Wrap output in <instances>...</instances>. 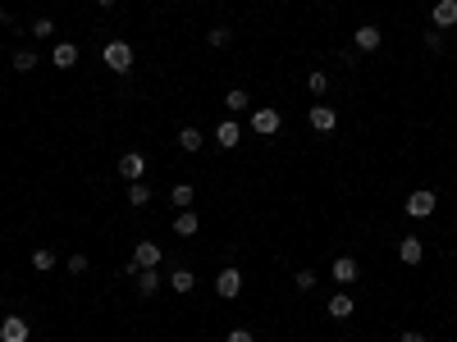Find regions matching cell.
<instances>
[{
  "mask_svg": "<svg viewBox=\"0 0 457 342\" xmlns=\"http://www.w3.org/2000/svg\"><path fill=\"white\" fill-rule=\"evenodd\" d=\"M101 60H105V68H110V73H129L133 68V46L129 42H105V51H101Z\"/></svg>",
  "mask_w": 457,
  "mask_h": 342,
  "instance_id": "obj_1",
  "label": "cell"
},
{
  "mask_svg": "<svg viewBox=\"0 0 457 342\" xmlns=\"http://www.w3.org/2000/svg\"><path fill=\"white\" fill-rule=\"evenodd\" d=\"M251 133H256V137H275L279 128H284V114H279L275 110V105H261V110H251Z\"/></svg>",
  "mask_w": 457,
  "mask_h": 342,
  "instance_id": "obj_2",
  "label": "cell"
},
{
  "mask_svg": "<svg viewBox=\"0 0 457 342\" xmlns=\"http://www.w3.org/2000/svg\"><path fill=\"white\" fill-rule=\"evenodd\" d=\"M434 205H439V197H434L430 188H416L412 197H407V219H430Z\"/></svg>",
  "mask_w": 457,
  "mask_h": 342,
  "instance_id": "obj_3",
  "label": "cell"
},
{
  "mask_svg": "<svg viewBox=\"0 0 457 342\" xmlns=\"http://www.w3.org/2000/svg\"><path fill=\"white\" fill-rule=\"evenodd\" d=\"M142 173H147V155L142 151H124L119 155V178L124 183H142Z\"/></svg>",
  "mask_w": 457,
  "mask_h": 342,
  "instance_id": "obj_4",
  "label": "cell"
},
{
  "mask_svg": "<svg viewBox=\"0 0 457 342\" xmlns=\"http://www.w3.org/2000/svg\"><path fill=\"white\" fill-rule=\"evenodd\" d=\"M380 42H384V32H380V28H375V23H362V28H357V32H352V46H357V51H362V55L380 51Z\"/></svg>",
  "mask_w": 457,
  "mask_h": 342,
  "instance_id": "obj_5",
  "label": "cell"
},
{
  "mask_svg": "<svg viewBox=\"0 0 457 342\" xmlns=\"http://www.w3.org/2000/svg\"><path fill=\"white\" fill-rule=\"evenodd\" d=\"M215 292H220V297H225V301H233V297H238V292H242V274L233 269V265H225V269L215 274Z\"/></svg>",
  "mask_w": 457,
  "mask_h": 342,
  "instance_id": "obj_6",
  "label": "cell"
},
{
  "mask_svg": "<svg viewBox=\"0 0 457 342\" xmlns=\"http://www.w3.org/2000/svg\"><path fill=\"white\" fill-rule=\"evenodd\" d=\"M160 260H165V251L155 247V242H138V247H133V265L138 269H160Z\"/></svg>",
  "mask_w": 457,
  "mask_h": 342,
  "instance_id": "obj_7",
  "label": "cell"
},
{
  "mask_svg": "<svg viewBox=\"0 0 457 342\" xmlns=\"http://www.w3.org/2000/svg\"><path fill=\"white\" fill-rule=\"evenodd\" d=\"M28 338H32L28 319H18V315H5V319H0V342H28Z\"/></svg>",
  "mask_w": 457,
  "mask_h": 342,
  "instance_id": "obj_8",
  "label": "cell"
},
{
  "mask_svg": "<svg viewBox=\"0 0 457 342\" xmlns=\"http://www.w3.org/2000/svg\"><path fill=\"white\" fill-rule=\"evenodd\" d=\"M430 23L439 28H457V0H434V9H430Z\"/></svg>",
  "mask_w": 457,
  "mask_h": 342,
  "instance_id": "obj_9",
  "label": "cell"
},
{
  "mask_svg": "<svg viewBox=\"0 0 457 342\" xmlns=\"http://www.w3.org/2000/svg\"><path fill=\"white\" fill-rule=\"evenodd\" d=\"M311 128L316 133H334L338 128V110L334 105H311Z\"/></svg>",
  "mask_w": 457,
  "mask_h": 342,
  "instance_id": "obj_10",
  "label": "cell"
},
{
  "mask_svg": "<svg viewBox=\"0 0 457 342\" xmlns=\"http://www.w3.org/2000/svg\"><path fill=\"white\" fill-rule=\"evenodd\" d=\"M352 310H357V301L348 297V292H334V297L325 301V315L329 319H352Z\"/></svg>",
  "mask_w": 457,
  "mask_h": 342,
  "instance_id": "obj_11",
  "label": "cell"
},
{
  "mask_svg": "<svg viewBox=\"0 0 457 342\" xmlns=\"http://www.w3.org/2000/svg\"><path fill=\"white\" fill-rule=\"evenodd\" d=\"M398 260H403V265H421L425 260V242L421 238H403L398 242Z\"/></svg>",
  "mask_w": 457,
  "mask_h": 342,
  "instance_id": "obj_12",
  "label": "cell"
},
{
  "mask_svg": "<svg viewBox=\"0 0 457 342\" xmlns=\"http://www.w3.org/2000/svg\"><path fill=\"white\" fill-rule=\"evenodd\" d=\"M329 274H334V283H357V274H362V265H357L352 256H334V265H329Z\"/></svg>",
  "mask_w": 457,
  "mask_h": 342,
  "instance_id": "obj_13",
  "label": "cell"
},
{
  "mask_svg": "<svg viewBox=\"0 0 457 342\" xmlns=\"http://www.w3.org/2000/svg\"><path fill=\"white\" fill-rule=\"evenodd\" d=\"M210 137H215V146H225V151H233V146L242 142V128H238L233 119H225V123H215V133H210Z\"/></svg>",
  "mask_w": 457,
  "mask_h": 342,
  "instance_id": "obj_14",
  "label": "cell"
},
{
  "mask_svg": "<svg viewBox=\"0 0 457 342\" xmlns=\"http://www.w3.org/2000/svg\"><path fill=\"white\" fill-rule=\"evenodd\" d=\"M201 146H206V133L197 128V123H188V128H179V151H188V155H197Z\"/></svg>",
  "mask_w": 457,
  "mask_h": 342,
  "instance_id": "obj_15",
  "label": "cell"
},
{
  "mask_svg": "<svg viewBox=\"0 0 457 342\" xmlns=\"http://www.w3.org/2000/svg\"><path fill=\"white\" fill-rule=\"evenodd\" d=\"M197 228H201L197 210H179L174 214V233H179V238H197Z\"/></svg>",
  "mask_w": 457,
  "mask_h": 342,
  "instance_id": "obj_16",
  "label": "cell"
},
{
  "mask_svg": "<svg viewBox=\"0 0 457 342\" xmlns=\"http://www.w3.org/2000/svg\"><path fill=\"white\" fill-rule=\"evenodd\" d=\"M51 64H55V68H73V64H78V46H73V42H55Z\"/></svg>",
  "mask_w": 457,
  "mask_h": 342,
  "instance_id": "obj_17",
  "label": "cell"
},
{
  "mask_svg": "<svg viewBox=\"0 0 457 342\" xmlns=\"http://www.w3.org/2000/svg\"><path fill=\"white\" fill-rule=\"evenodd\" d=\"M9 64H14V73H32V68L42 64V55H37L32 46H23V51H14V55H9Z\"/></svg>",
  "mask_w": 457,
  "mask_h": 342,
  "instance_id": "obj_18",
  "label": "cell"
},
{
  "mask_svg": "<svg viewBox=\"0 0 457 342\" xmlns=\"http://www.w3.org/2000/svg\"><path fill=\"white\" fill-rule=\"evenodd\" d=\"M160 269H138V297H155L160 292Z\"/></svg>",
  "mask_w": 457,
  "mask_h": 342,
  "instance_id": "obj_19",
  "label": "cell"
},
{
  "mask_svg": "<svg viewBox=\"0 0 457 342\" xmlns=\"http://www.w3.org/2000/svg\"><path fill=\"white\" fill-rule=\"evenodd\" d=\"M165 283H170L174 292H183V297H188V292L197 288V274H192V269H174V274H170V279H165Z\"/></svg>",
  "mask_w": 457,
  "mask_h": 342,
  "instance_id": "obj_20",
  "label": "cell"
},
{
  "mask_svg": "<svg viewBox=\"0 0 457 342\" xmlns=\"http://www.w3.org/2000/svg\"><path fill=\"white\" fill-rule=\"evenodd\" d=\"M28 32H32V42H51L55 37V18H32V23H28Z\"/></svg>",
  "mask_w": 457,
  "mask_h": 342,
  "instance_id": "obj_21",
  "label": "cell"
},
{
  "mask_svg": "<svg viewBox=\"0 0 457 342\" xmlns=\"http://www.w3.org/2000/svg\"><path fill=\"white\" fill-rule=\"evenodd\" d=\"M225 105H229V110H233V114H242V110H251V96H247V92H242V87H229V96H225Z\"/></svg>",
  "mask_w": 457,
  "mask_h": 342,
  "instance_id": "obj_22",
  "label": "cell"
},
{
  "mask_svg": "<svg viewBox=\"0 0 457 342\" xmlns=\"http://www.w3.org/2000/svg\"><path fill=\"white\" fill-rule=\"evenodd\" d=\"M170 201L179 205V210H188V205H192V183H174V188H170Z\"/></svg>",
  "mask_w": 457,
  "mask_h": 342,
  "instance_id": "obj_23",
  "label": "cell"
},
{
  "mask_svg": "<svg viewBox=\"0 0 457 342\" xmlns=\"http://www.w3.org/2000/svg\"><path fill=\"white\" fill-rule=\"evenodd\" d=\"M32 269L51 274V269H55V251H51V247H37V251H32Z\"/></svg>",
  "mask_w": 457,
  "mask_h": 342,
  "instance_id": "obj_24",
  "label": "cell"
},
{
  "mask_svg": "<svg viewBox=\"0 0 457 342\" xmlns=\"http://www.w3.org/2000/svg\"><path fill=\"white\" fill-rule=\"evenodd\" d=\"M206 42L215 46V51H225V46L233 42V28H210V32H206Z\"/></svg>",
  "mask_w": 457,
  "mask_h": 342,
  "instance_id": "obj_25",
  "label": "cell"
},
{
  "mask_svg": "<svg viewBox=\"0 0 457 342\" xmlns=\"http://www.w3.org/2000/svg\"><path fill=\"white\" fill-rule=\"evenodd\" d=\"M307 92H311V96H325V92H329V73H320V68H316V73L307 78Z\"/></svg>",
  "mask_w": 457,
  "mask_h": 342,
  "instance_id": "obj_26",
  "label": "cell"
},
{
  "mask_svg": "<svg viewBox=\"0 0 457 342\" xmlns=\"http://www.w3.org/2000/svg\"><path fill=\"white\" fill-rule=\"evenodd\" d=\"M147 201H151L147 183H129V205H147Z\"/></svg>",
  "mask_w": 457,
  "mask_h": 342,
  "instance_id": "obj_27",
  "label": "cell"
},
{
  "mask_svg": "<svg viewBox=\"0 0 457 342\" xmlns=\"http://www.w3.org/2000/svg\"><path fill=\"white\" fill-rule=\"evenodd\" d=\"M425 51H434V55L444 51V32H439V28H430V32H425Z\"/></svg>",
  "mask_w": 457,
  "mask_h": 342,
  "instance_id": "obj_28",
  "label": "cell"
},
{
  "mask_svg": "<svg viewBox=\"0 0 457 342\" xmlns=\"http://www.w3.org/2000/svg\"><path fill=\"white\" fill-rule=\"evenodd\" d=\"M297 292H311V288H316V274H311V269H297Z\"/></svg>",
  "mask_w": 457,
  "mask_h": 342,
  "instance_id": "obj_29",
  "label": "cell"
},
{
  "mask_svg": "<svg viewBox=\"0 0 457 342\" xmlns=\"http://www.w3.org/2000/svg\"><path fill=\"white\" fill-rule=\"evenodd\" d=\"M64 269H69V274H83L87 269V256H83V251H73V256L64 260Z\"/></svg>",
  "mask_w": 457,
  "mask_h": 342,
  "instance_id": "obj_30",
  "label": "cell"
},
{
  "mask_svg": "<svg viewBox=\"0 0 457 342\" xmlns=\"http://www.w3.org/2000/svg\"><path fill=\"white\" fill-rule=\"evenodd\" d=\"M229 342H256V338H251V329H229Z\"/></svg>",
  "mask_w": 457,
  "mask_h": 342,
  "instance_id": "obj_31",
  "label": "cell"
},
{
  "mask_svg": "<svg viewBox=\"0 0 457 342\" xmlns=\"http://www.w3.org/2000/svg\"><path fill=\"white\" fill-rule=\"evenodd\" d=\"M398 342H430V338H425V334H421V329H407V334H403V338H398Z\"/></svg>",
  "mask_w": 457,
  "mask_h": 342,
  "instance_id": "obj_32",
  "label": "cell"
},
{
  "mask_svg": "<svg viewBox=\"0 0 457 342\" xmlns=\"http://www.w3.org/2000/svg\"><path fill=\"white\" fill-rule=\"evenodd\" d=\"M96 5H101V9H110V5H114V0H96Z\"/></svg>",
  "mask_w": 457,
  "mask_h": 342,
  "instance_id": "obj_33",
  "label": "cell"
}]
</instances>
